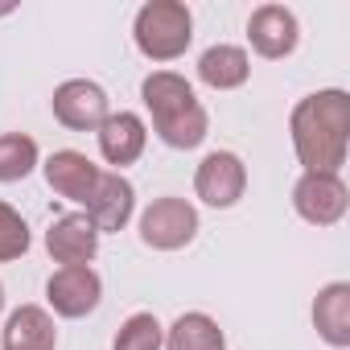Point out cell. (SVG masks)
Listing matches in <instances>:
<instances>
[{
    "mask_svg": "<svg viewBox=\"0 0 350 350\" xmlns=\"http://www.w3.org/2000/svg\"><path fill=\"white\" fill-rule=\"evenodd\" d=\"M293 211L309 227H334L350 211V190L338 173H301L293 186Z\"/></svg>",
    "mask_w": 350,
    "mask_h": 350,
    "instance_id": "5b68a950",
    "label": "cell"
},
{
    "mask_svg": "<svg viewBox=\"0 0 350 350\" xmlns=\"http://www.w3.org/2000/svg\"><path fill=\"white\" fill-rule=\"evenodd\" d=\"M198 79L215 91H235L252 79V58L243 46H211L198 58Z\"/></svg>",
    "mask_w": 350,
    "mask_h": 350,
    "instance_id": "2e32d148",
    "label": "cell"
},
{
    "mask_svg": "<svg viewBox=\"0 0 350 350\" xmlns=\"http://www.w3.org/2000/svg\"><path fill=\"white\" fill-rule=\"evenodd\" d=\"M111 350H165V325L157 321V313L140 309L124 317V325L111 338Z\"/></svg>",
    "mask_w": 350,
    "mask_h": 350,
    "instance_id": "d6986e66",
    "label": "cell"
},
{
    "mask_svg": "<svg viewBox=\"0 0 350 350\" xmlns=\"http://www.w3.org/2000/svg\"><path fill=\"white\" fill-rule=\"evenodd\" d=\"M165 350H227V334L219 329L211 313L194 309L165 329Z\"/></svg>",
    "mask_w": 350,
    "mask_h": 350,
    "instance_id": "e0dca14e",
    "label": "cell"
},
{
    "mask_svg": "<svg viewBox=\"0 0 350 350\" xmlns=\"http://www.w3.org/2000/svg\"><path fill=\"white\" fill-rule=\"evenodd\" d=\"M83 215L95 223L99 235L124 231L132 223V215H136V190H132V182L124 178V173H99V186H95V194H91V202H87Z\"/></svg>",
    "mask_w": 350,
    "mask_h": 350,
    "instance_id": "7c38bea8",
    "label": "cell"
},
{
    "mask_svg": "<svg viewBox=\"0 0 350 350\" xmlns=\"http://www.w3.org/2000/svg\"><path fill=\"white\" fill-rule=\"evenodd\" d=\"M288 136L305 173H338L350 152V95L338 87L305 95L288 116Z\"/></svg>",
    "mask_w": 350,
    "mask_h": 350,
    "instance_id": "6da1fadb",
    "label": "cell"
},
{
    "mask_svg": "<svg viewBox=\"0 0 350 350\" xmlns=\"http://www.w3.org/2000/svg\"><path fill=\"white\" fill-rule=\"evenodd\" d=\"M33 235H29V223L9 206V202H0V264H9V260H21L29 252Z\"/></svg>",
    "mask_w": 350,
    "mask_h": 350,
    "instance_id": "ffe728a7",
    "label": "cell"
},
{
    "mask_svg": "<svg viewBox=\"0 0 350 350\" xmlns=\"http://www.w3.org/2000/svg\"><path fill=\"white\" fill-rule=\"evenodd\" d=\"M50 107H54V120L62 128H70V132H99V124L111 116L107 91L99 83H91V79H66V83H58Z\"/></svg>",
    "mask_w": 350,
    "mask_h": 350,
    "instance_id": "52a82bcc",
    "label": "cell"
},
{
    "mask_svg": "<svg viewBox=\"0 0 350 350\" xmlns=\"http://www.w3.org/2000/svg\"><path fill=\"white\" fill-rule=\"evenodd\" d=\"M243 190H247V165L239 161V152L219 148V152H206V157H202V165H198V173H194V194H198L206 206L231 211V206L243 198Z\"/></svg>",
    "mask_w": 350,
    "mask_h": 350,
    "instance_id": "8992f818",
    "label": "cell"
},
{
    "mask_svg": "<svg viewBox=\"0 0 350 350\" xmlns=\"http://www.w3.org/2000/svg\"><path fill=\"white\" fill-rule=\"evenodd\" d=\"M247 42L260 58L268 62H280L297 50L301 42V25H297V13L284 9V5H260L252 17H247Z\"/></svg>",
    "mask_w": 350,
    "mask_h": 350,
    "instance_id": "8fae6325",
    "label": "cell"
},
{
    "mask_svg": "<svg viewBox=\"0 0 350 350\" xmlns=\"http://www.w3.org/2000/svg\"><path fill=\"white\" fill-rule=\"evenodd\" d=\"M140 99H144V111L152 120V132L161 144L169 148H198L211 132V116L206 107L198 103L194 87L178 75V70H152L144 75L140 83Z\"/></svg>",
    "mask_w": 350,
    "mask_h": 350,
    "instance_id": "7a4b0ae2",
    "label": "cell"
},
{
    "mask_svg": "<svg viewBox=\"0 0 350 350\" xmlns=\"http://www.w3.org/2000/svg\"><path fill=\"white\" fill-rule=\"evenodd\" d=\"M313 329L334 350L350 346V284L346 280H329V284L317 288V297H313Z\"/></svg>",
    "mask_w": 350,
    "mask_h": 350,
    "instance_id": "5bb4252c",
    "label": "cell"
},
{
    "mask_svg": "<svg viewBox=\"0 0 350 350\" xmlns=\"http://www.w3.org/2000/svg\"><path fill=\"white\" fill-rule=\"evenodd\" d=\"M46 252L62 268H91V260L99 256V231L83 211L58 215L46 231Z\"/></svg>",
    "mask_w": 350,
    "mask_h": 350,
    "instance_id": "9c48e42d",
    "label": "cell"
},
{
    "mask_svg": "<svg viewBox=\"0 0 350 350\" xmlns=\"http://www.w3.org/2000/svg\"><path fill=\"white\" fill-rule=\"evenodd\" d=\"M38 165H42V148H38L33 136H25V132H5L0 136V182L5 186L25 182Z\"/></svg>",
    "mask_w": 350,
    "mask_h": 350,
    "instance_id": "ac0fdd59",
    "label": "cell"
},
{
    "mask_svg": "<svg viewBox=\"0 0 350 350\" xmlns=\"http://www.w3.org/2000/svg\"><path fill=\"white\" fill-rule=\"evenodd\" d=\"M54 346H58V329L42 305H21L9 313L5 334H0V350H54Z\"/></svg>",
    "mask_w": 350,
    "mask_h": 350,
    "instance_id": "9a60e30c",
    "label": "cell"
},
{
    "mask_svg": "<svg viewBox=\"0 0 350 350\" xmlns=\"http://www.w3.org/2000/svg\"><path fill=\"white\" fill-rule=\"evenodd\" d=\"M132 38L148 62H173L194 42V17L182 0H148L132 21Z\"/></svg>",
    "mask_w": 350,
    "mask_h": 350,
    "instance_id": "3957f363",
    "label": "cell"
},
{
    "mask_svg": "<svg viewBox=\"0 0 350 350\" xmlns=\"http://www.w3.org/2000/svg\"><path fill=\"white\" fill-rule=\"evenodd\" d=\"M42 173H46V186H50L58 198L87 206L91 194H95V186H99V173H103V169H99L87 152H79V148H58V152L46 157Z\"/></svg>",
    "mask_w": 350,
    "mask_h": 350,
    "instance_id": "30bf717a",
    "label": "cell"
},
{
    "mask_svg": "<svg viewBox=\"0 0 350 350\" xmlns=\"http://www.w3.org/2000/svg\"><path fill=\"white\" fill-rule=\"evenodd\" d=\"M46 301L66 321L91 317L99 309V301H103V280H99L95 268H58L46 280Z\"/></svg>",
    "mask_w": 350,
    "mask_h": 350,
    "instance_id": "ba28073f",
    "label": "cell"
},
{
    "mask_svg": "<svg viewBox=\"0 0 350 350\" xmlns=\"http://www.w3.org/2000/svg\"><path fill=\"white\" fill-rule=\"evenodd\" d=\"M194 235H198V211L178 194L148 202L140 215V243L152 252H182L194 243Z\"/></svg>",
    "mask_w": 350,
    "mask_h": 350,
    "instance_id": "277c9868",
    "label": "cell"
},
{
    "mask_svg": "<svg viewBox=\"0 0 350 350\" xmlns=\"http://www.w3.org/2000/svg\"><path fill=\"white\" fill-rule=\"evenodd\" d=\"M0 313H5V284H0Z\"/></svg>",
    "mask_w": 350,
    "mask_h": 350,
    "instance_id": "44dd1931",
    "label": "cell"
},
{
    "mask_svg": "<svg viewBox=\"0 0 350 350\" xmlns=\"http://www.w3.org/2000/svg\"><path fill=\"white\" fill-rule=\"evenodd\" d=\"M95 136H99L103 161L116 165V169H124V165L140 161V152H144V144H148V124H144L136 111H111V116L99 124Z\"/></svg>",
    "mask_w": 350,
    "mask_h": 350,
    "instance_id": "4fadbf2b",
    "label": "cell"
}]
</instances>
